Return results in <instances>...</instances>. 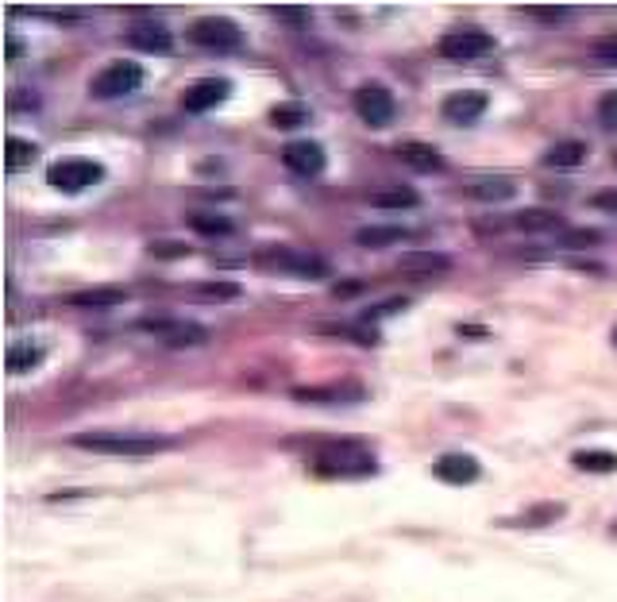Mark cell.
<instances>
[{"instance_id":"1","label":"cell","mask_w":617,"mask_h":602,"mask_svg":"<svg viewBox=\"0 0 617 602\" xmlns=\"http://www.w3.org/2000/svg\"><path fill=\"white\" fill-rule=\"evenodd\" d=\"M74 448L97 452V456H155V452H170L178 437L166 433H120V429H93V433H74L70 437Z\"/></svg>"},{"instance_id":"2","label":"cell","mask_w":617,"mask_h":602,"mask_svg":"<svg viewBox=\"0 0 617 602\" xmlns=\"http://www.w3.org/2000/svg\"><path fill=\"white\" fill-rule=\"evenodd\" d=\"M313 471L324 479H363V475H375L378 460L371 448H363L355 440H340V444H328L317 452Z\"/></svg>"},{"instance_id":"3","label":"cell","mask_w":617,"mask_h":602,"mask_svg":"<svg viewBox=\"0 0 617 602\" xmlns=\"http://www.w3.org/2000/svg\"><path fill=\"white\" fill-rule=\"evenodd\" d=\"M255 263H259V267H267V271H282V274H294V278H309V282L328 278V263H324L321 255H309V251H297V247H286V244L259 247V251H255Z\"/></svg>"},{"instance_id":"4","label":"cell","mask_w":617,"mask_h":602,"mask_svg":"<svg viewBox=\"0 0 617 602\" xmlns=\"http://www.w3.org/2000/svg\"><path fill=\"white\" fill-rule=\"evenodd\" d=\"M139 85H143V66L135 58H116V62H108L101 74H93L89 93L97 101H120V97H132Z\"/></svg>"},{"instance_id":"5","label":"cell","mask_w":617,"mask_h":602,"mask_svg":"<svg viewBox=\"0 0 617 602\" xmlns=\"http://www.w3.org/2000/svg\"><path fill=\"white\" fill-rule=\"evenodd\" d=\"M186 39L193 47H205V51H220V55H228V51H240L243 47V28L236 20H228V16H201V20H193L186 31Z\"/></svg>"},{"instance_id":"6","label":"cell","mask_w":617,"mask_h":602,"mask_svg":"<svg viewBox=\"0 0 617 602\" xmlns=\"http://www.w3.org/2000/svg\"><path fill=\"white\" fill-rule=\"evenodd\" d=\"M351 105H355L359 120L367 128H390L394 116H398V97L386 85H359L355 97H351Z\"/></svg>"},{"instance_id":"7","label":"cell","mask_w":617,"mask_h":602,"mask_svg":"<svg viewBox=\"0 0 617 602\" xmlns=\"http://www.w3.org/2000/svg\"><path fill=\"white\" fill-rule=\"evenodd\" d=\"M498 43H494V35L483 28H456L448 31V35H440V55L448 58V62H475V58H486L494 51Z\"/></svg>"},{"instance_id":"8","label":"cell","mask_w":617,"mask_h":602,"mask_svg":"<svg viewBox=\"0 0 617 602\" xmlns=\"http://www.w3.org/2000/svg\"><path fill=\"white\" fill-rule=\"evenodd\" d=\"M101 178H105V166L93 163V159H58V163L47 170V182L62 193L89 190V186H97Z\"/></svg>"},{"instance_id":"9","label":"cell","mask_w":617,"mask_h":602,"mask_svg":"<svg viewBox=\"0 0 617 602\" xmlns=\"http://www.w3.org/2000/svg\"><path fill=\"white\" fill-rule=\"evenodd\" d=\"M124 39L143 55H170L174 51V35L155 16H135L132 24L124 28Z\"/></svg>"},{"instance_id":"10","label":"cell","mask_w":617,"mask_h":602,"mask_svg":"<svg viewBox=\"0 0 617 602\" xmlns=\"http://www.w3.org/2000/svg\"><path fill=\"white\" fill-rule=\"evenodd\" d=\"M486 109H490V97H486L483 89H459V93H448V97H444V105H440L444 120H448V124H456V128L479 124Z\"/></svg>"},{"instance_id":"11","label":"cell","mask_w":617,"mask_h":602,"mask_svg":"<svg viewBox=\"0 0 617 602\" xmlns=\"http://www.w3.org/2000/svg\"><path fill=\"white\" fill-rule=\"evenodd\" d=\"M282 163H286V170L301 174V178H317L328 166V155H324V147L317 139H290L282 147Z\"/></svg>"},{"instance_id":"12","label":"cell","mask_w":617,"mask_h":602,"mask_svg":"<svg viewBox=\"0 0 617 602\" xmlns=\"http://www.w3.org/2000/svg\"><path fill=\"white\" fill-rule=\"evenodd\" d=\"M463 197L479 201V205H502V201H513L517 197V182L506 178V174H479V178H467L459 186Z\"/></svg>"},{"instance_id":"13","label":"cell","mask_w":617,"mask_h":602,"mask_svg":"<svg viewBox=\"0 0 617 602\" xmlns=\"http://www.w3.org/2000/svg\"><path fill=\"white\" fill-rule=\"evenodd\" d=\"M432 475H436L440 483H448V487H471V483H479L483 464H479L475 456H467V452H444V456L432 464Z\"/></svg>"},{"instance_id":"14","label":"cell","mask_w":617,"mask_h":602,"mask_svg":"<svg viewBox=\"0 0 617 602\" xmlns=\"http://www.w3.org/2000/svg\"><path fill=\"white\" fill-rule=\"evenodd\" d=\"M228 97H232V82H228V78H205V82L189 85L186 93H182V109L193 112V116H201V112L220 109Z\"/></svg>"},{"instance_id":"15","label":"cell","mask_w":617,"mask_h":602,"mask_svg":"<svg viewBox=\"0 0 617 602\" xmlns=\"http://www.w3.org/2000/svg\"><path fill=\"white\" fill-rule=\"evenodd\" d=\"M143 329L159 332L170 348H193V344H205L209 340V332L201 329V325H193V321H143Z\"/></svg>"},{"instance_id":"16","label":"cell","mask_w":617,"mask_h":602,"mask_svg":"<svg viewBox=\"0 0 617 602\" xmlns=\"http://www.w3.org/2000/svg\"><path fill=\"white\" fill-rule=\"evenodd\" d=\"M363 386L359 383H332V386H297V402H324V406H344V402H363Z\"/></svg>"},{"instance_id":"17","label":"cell","mask_w":617,"mask_h":602,"mask_svg":"<svg viewBox=\"0 0 617 602\" xmlns=\"http://www.w3.org/2000/svg\"><path fill=\"white\" fill-rule=\"evenodd\" d=\"M587 155H591V147L583 139H556L540 155V166H548V170H579V166L587 163Z\"/></svg>"},{"instance_id":"18","label":"cell","mask_w":617,"mask_h":602,"mask_svg":"<svg viewBox=\"0 0 617 602\" xmlns=\"http://www.w3.org/2000/svg\"><path fill=\"white\" fill-rule=\"evenodd\" d=\"M510 228L525 232V236H548V232H560V228H564V213L533 205V209H521V213H513Z\"/></svg>"},{"instance_id":"19","label":"cell","mask_w":617,"mask_h":602,"mask_svg":"<svg viewBox=\"0 0 617 602\" xmlns=\"http://www.w3.org/2000/svg\"><path fill=\"white\" fill-rule=\"evenodd\" d=\"M398 159H402L409 170H417V174H440V170H444V155H440L432 143H425V139H409V143H402V147H398Z\"/></svg>"},{"instance_id":"20","label":"cell","mask_w":617,"mask_h":602,"mask_svg":"<svg viewBox=\"0 0 617 602\" xmlns=\"http://www.w3.org/2000/svg\"><path fill=\"white\" fill-rule=\"evenodd\" d=\"M448 267H452V259L440 251H413V255H402V263H398L405 278H429V274H444Z\"/></svg>"},{"instance_id":"21","label":"cell","mask_w":617,"mask_h":602,"mask_svg":"<svg viewBox=\"0 0 617 602\" xmlns=\"http://www.w3.org/2000/svg\"><path fill=\"white\" fill-rule=\"evenodd\" d=\"M43 356H47L43 344H35V340H20V344L8 348L4 367H8V375H27V371H35V367L43 363Z\"/></svg>"},{"instance_id":"22","label":"cell","mask_w":617,"mask_h":602,"mask_svg":"<svg viewBox=\"0 0 617 602\" xmlns=\"http://www.w3.org/2000/svg\"><path fill=\"white\" fill-rule=\"evenodd\" d=\"M571 464L579 471H591V475H610V471H617V452H610V448H579V452H571Z\"/></svg>"},{"instance_id":"23","label":"cell","mask_w":617,"mask_h":602,"mask_svg":"<svg viewBox=\"0 0 617 602\" xmlns=\"http://www.w3.org/2000/svg\"><path fill=\"white\" fill-rule=\"evenodd\" d=\"M70 305H78V309H101V305H124L128 301V290H120V286H97V290H78V294H70Z\"/></svg>"},{"instance_id":"24","label":"cell","mask_w":617,"mask_h":602,"mask_svg":"<svg viewBox=\"0 0 617 602\" xmlns=\"http://www.w3.org/2000/svg\"><path fill=\"white\" fill-rule=\"evenodd\" d=\"M39 159V147L24 136H8L4 139V166L12 170V174H20L24 166H31Z\"/></svg>"},{"instance_id":"25","label":"cell","mask_w":617,"mask_h":602,"mask_svg":"<svg viewBox=\"0 0 617 602\" xmlns=\"http://www.w3.org/2000/svg\"><path fill=\"white\" fill-rule=\"evenodd\" d=\"M189 228L201 232V236H213V240H224V236L236 232V224L220 213H189Z\"/></svg>"},{"instance_id":"26","label":"cell","mask_w":617,"mask_h":602,"mask_svg":"<svg viewBox=\"0 0 617 602\" xmlns=\"http://www.w3.org/2000/svg\"><path fill=\"white\" fill-rule=\"evenodd\" d=\"M405 236V228H359V236H355V244L359 247H371V251H378V247H394V244H402Z\"/></svg>"},{"instance_id":"27","label":"cell","mask_w":617,"mask_h":602,"mask_svg":"<svg viewBox=\"0 0 617 602\" xmlns=\"http://www.w3.org/2000/svg\"><path fill=\"white\" fill-rule=\"evenodd\" d=\"M267 120L274 124V128H282V132H294V128H305V124H309V109L290 101V105H278V109H270Z\"/></svg>"},{"instance_id":"28","label":"cell","mask_w":617,"mask_h":602,"mask_svg":"<svg viewBox=\"0 0 617 602\" xmlns=\"http://www.w3.org/2000/svg\"><path fill=\"white\" fill-rule=\"evenodd\" d=\"M371 205H378V209H417V193L409 190V186L378 190V193H371Z\"/></svg>"},{"instance_id":"29","label":"cell","mask_w":617,"mask_h":602,"mask_svg":"<svg viewBox=\"0 0 617 602\" xmlns=\"http://www.w3.org/2000/svg\"><path fill=\"white\" fill-rule=\"evenodd\" d=\"M564 518V506L560 502H540V506H533L529 514H521V518H510L506 525H548V521H560Z\"/></svg>"},{"instance_id":"30","label":"cell","mask_w":617,"mask_h":602,"mask_svg":"<svg viewBox=\"0 0 617 602\" xmlns=\"http://www.w3.org/2000/svg\"><path fill=\"white\" fill-rule=\"evenodd\" d=\"M529 20H537V24H564V20H571V8H564V4H525L521 8Z\"/></svg>"},{"instance_id":"31","label":"cell","mask_w":617,"mask_h":602,"mask_svg":"<svg viewBox=\"0 0 617 602\" xmlns=\"http://www.w3.org/2000/svg\"><path fill=\"white\" fill-rule=\"evenodd\" d=\"M598 124H602L606 132H617V89H610V93L598 97Z\"/></svg>"},{"instance_id":"32","label":"cell","mask_w":617,"mask_h":602,"mask_svg":"<svg viewBox=\"0 0 617 602\" xmlns=\"http://www.w3.org/2000/svg\"><path fill=\"white\" fill-rule=\"evenodd\" d=\"M270 12H274L282 24H297V28H301V24H309V16H313V12H309V4H278V8H270Z\"/></svg>"},{"instance_id":"33","label":"cell","mask_w":617,"mask_h":602,"mask_svg":"<svg viewBox=\"0 0 617 602\" xmlns=\"http://www.w3.org/2000/svg\"><path fill=\"white\" fill-rule=\"evenodd\" d=\"M602 240L594 228H571V232H560V247H594Z\"/></svg>"},{"instance_id":"34","label":"cell","mask_w":617,"mask_h":602,"mask_svg":"<svg viewBox=\"0 0 617 602\" xmlns=\"http://www.w3.org/2000/svg\"><path fill=\"white\" fill-rule=\"evenodd\" d=\"M197 294L201 298H209V301H232L236 294H240V286L236 282H216V286H197Z\"/></svg>"},{"instance_id":"35","label":"cell","mask_w":617,"mask_h":602,"mask_svg":"<svg viewBox=\"0 0 617 602\" xmlns=\"http://www.w3.org/2000/svg\"><path fill=\"white\" fill-rule=\"evenodd\" d=\"M594 58L606 62V66H617V35L614 39H598L594 43Z\"/></svg>"},{"instance_id":"36","label":"cell","mask_w":617,"mask_h":602,"mask_svg":"<svg viewBox=\"0 0 617 602\" xmlns=\"http://www.w3.org/2000/svg\"><path fill=\"white\" fill-rule=\"evenodd\" d=\"M594 209H602V213H617V190H598L591 197Z\"/></svg>"},{"instance_id":"37","label":"cell","mask_w":617,"mask_h":602,"mask_svg":"<svg viewBox=\"0 0 617 602\" xmlns=\"http://www.w3.org/2000/svg\"><path fill=\"white\" fill-rule=\"evenodd\" d=\"M16 58H20V39L8 35V62H16Z\"/></svg>"},{"instance_id":"38","label":"cell","mask_w":617,"mask_h":602,"mask_svg":"<svg viewBox=\"0 0 617 602\" xmlns=\"http://www.w3.org/2000/svg\"><path fill=\"white\" fill-rule=\"evenodd\" d=\"M610 340H614V344H617V329H614V332H610Z\"/></svg>"},{"instance_id":"39","label":"cell","mask_w":617,"mask_h":602,"mask_svg":"<svg viewBox=\"0 0 617 602\" xmlns=\"http://www.w3.org/2000/svg\"><path fill=\"white\" fill-rule=\"evenodd\" d=\"M614 166H617V151H614Z\"/></svg>"}]
</instances>
